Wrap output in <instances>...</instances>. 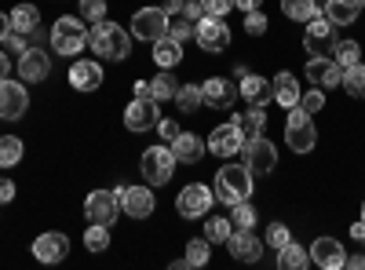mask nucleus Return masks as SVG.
Returning <instances> with one entry per match:
<instances>
[{
	"label": "nucleus",
	"instance_id": "nucleus-1",
	"mask_svg": "<svg viewBox=\"0 0 365 270\" xmlns=\"http://www.w3.org/2000/svg\"><path fill=\"white\" fill-rule=\"evenodd\" d=\"M88 48L96 51V58H110V63H125L132 55V37L125 33V26L117 22H96L88 29Z\"/></svg>",
	"mask_w": 365,
	"mask_h": 270
},
{
	"label": "nucleus",
	"instance_id": "nucleus-2",
	"mask_svg": "<svg viewBox=\"0 0 365 270\" xmlns=\"http://www.w3.org/2000/svg\"><path fill=\"white\" fill-rule=\"evenodd\" d=\"M252 172L245 168V165H223L220 172H216V201H223V204H237V201H249L252 197Z\"/></svg>",
	"mask_w": 365,
	"mask_h": 270
},
{
	"label": "nucleus",
	"instance_id": "nucleus-3",
	"mask_svg": "<svg viewBox=\"0 0 365 270\" xmlns=\"http://www.w3.org/2000/svg\"><path fill=\"white\" fill-rule=\"evenodd\" d=\"M285 142L292 154H311L318 146V128H314V117L303 110V106H292L289 117H285Z\"/></svg>",
	"mask_w": 365,
	"mask_h": 270
},
{
	"label": "nucleus",
	"instance_id": "nucleus-4",
	"mask_svg": "<svg viewBox=\"0 0 365 270\" xmlns=\"http://www.w3.org/2000/svg\"><path fill=\"white\" fill-rule=\"evenodd\" d=\"M48 41H51V51H58V55H70V58L81 55V51L88 48L84 19H73V15L66 19V15H63V19L51 26V37H48Z\"/></svg>",
	"mask_w": 365,
	"mask_h": 270
},
{
	"label": "nucleus",
	"instance_id": "nucleus-5",
	"mask_svg": "<svg viewBox=\"0 0 365 270\" xmlns=\"http://www.w3.org/2000/svg\"><path fill=\"white\" fill-rule=\"evenodd\" d=\"M175 154H172V146H150V150H143V161H139V168H143V179L150 187H165L168 179H172V172H175Z\"/></svg>",
	"mask_w": 365,
	"mask_h": 270
},
{
	"label": "nucleus",
	"instance_id": "nucleus-6",
	"mask_svg": "<svg viewBox=\"0 0 365 270\" xmlns=\"http://www.w3.org/2000/svg\"><path fill=\"white\" fill-rule=\"evenodd\" d=\"M241 165H245L252 175H270L274 165H278V150L267 135H256V139H245L241 146Z\"/></svg>",
	"mask_w": 365,
	"mask_h": 270
},
{
	"label": "nucleus",
	"instance_id": "nucleus-7",
	"mask_svg": "<svg viewBox=\"0 0 365 270\" xmlns=\"http://www.w3.org/2000/svg\"><path fill=\"white\" fill-rule=\"evenodd\" d=\"M132 37L146 41V44L168 37V11L165 8H139L132 15Z\"/></svg>",
	"mask_w": 365,
	"mask_h": 270
},
{
	"label": "nucleus",
	"instance_id": "nucleus-8",
	"mask_svg": "<svg viewBox=\"0 0 365 270\" xmlns=\"http://www.w3.org/2000/svg\"><path fill=\"white\" fill-rule=\"evenodd\" d=\"M230 26L220 19V15H201L194 22V41L205 48V51H227L230 48Z\"/></svg>",
	"mask_w": 365,
	"mask_h": 270
},
{
	"label": "nucleus",
	"instance_id": "nucleus-9",
	"mask_svg": "<svg viewBox=\"0 0 365 270\" xmlns=\"http://www.w3.org/2000/svg\"><path fill=\"white\" fill-rule=\"evenodd\" d=\"M212 201H216V194H212L205 183H187L182 194L175 197V212L182 219H201V216L212 212Z\"/></svg>",
	"mask_w": 365,
	"mask_h": 270
},
{
	"label": "nucleus",
	"instance_id": "nucleus-10",
	"mask_svg": "<svg viewBox=\"0 0 365 270\" xmlns=\"http://www.w3.org/2000/svg\"><path fill=\"white\" fill-rule=\"evenodd\" d=\"M307 26V33H303V48H307V55H332V48H336V26H332L325 15L311 19V22H303Z\"/></svg>",
	"mask_w": 365,
	"mask_h": 270
},
{
	"label": "nucleus",
	"instance_id": "nucleus-11",
	"mask_svg": "<svg viewBox=\"0 0 365 270\" xmlns=\"http://www.w3.org/2000/svg\"><path fill=\"white\" fill-rule=\"evenodd\" d=\"M113 194H117L120 208H125V216H132V219H146V216H154V208H158V197H154L150 187H128L125 183Z\"/></svg>",
	"mask_w": 365,
	"mask_h": 270
},
{
	"label": "nucleus",
	"instance_id": "nucleus-12",
	"mask_svg": "<svg viewBox=\"0 0 365 270\" xmlns=\"http://www.w3.org/2000/svg\"><path fill=\"white\" fill-rule=\"evenodd\" d=\"M303 77L311 81V88L332 92V88H340V81H344V66L332 55H314L311 63H307V70H303Z\"/></svg>",
	"mask_w": 365,
	"mask_h": 270
},
{
	"label": "nucleus",
	"instance_id": "nucleus-13",
	"mask_svg": "<svg viewBox=\"0 0 365 270\" xmlns=\"http://www.w3.org/2000/svg\"><path fill=\"white\" fill-rule=\"evenodd\" d=\"M158 121H161V103L154 95L132 99L125 106V128L128 132H150V128H158Z\"/></svg>",
	"mask_w": 365,
	"mask_h": 270
},
{
	"label": "nucleus",
	"instance_id": "nucleus-14",
	"mask_svg": "<svg viewBox=\"0 0 365 270\" xmlns=\"http://www.w3.org/2000/svg\"><path fill=\"white\" fill-rule=\"evenodd\" d=\"M84 216H88V223H103V227H110V223L120 216V201H117V194H113V190H91V194L84 197Z\"/></svg>",
	"mask_w": 365,
	"mask_h": 270
},
{
	"label": "nucleus",
	"instance_id": "nucleus-15",
	"mask_svg": "<svg viewBox=\"0 0 365 270\" xmlns=\"http://www.w3.org/2000/svg\"><path fill=\"white\" fill-rule=\"evenodd\" d=\"M29 110V95L22 81H0V121H19Z\"/></svg>",
	"mask_w": 365,
	"mask_h": 270
},
{
	"label": "nucleus",
	"instance_id": "nucleus-16",
	"mask_svg": "<svg viewBox=\"0 0 365 270\" xmlns=\"http://www.w3.org/2000/svg\"><path fill=\"white\" fill-rule=\"evenodd\" d=\"M205 146H208L216 157H234V154H241V146H245V135H241V128H237L234 121H227V125L212 128V135H208Z\"/></svg>",
	"mask_w": 365,
	"mask_h": 270
},
{
	"label": "nucleus",
	"instance_id": "nucleus-17",
	"mask_svg": "<svg viewBox=\"0 0 365 270\" xmlns=\"http://www.w3.org/2000/svg\"><path fill=\"white\" fill-rule=\"evenodd\" d=\"M48 73H51V58H48V51H41V48H26V51L19 55V77H22L26 84H41V81H48Z\"/></svg>",
	"mask_w": 365,
	"mask_h": 270
},
{
	"label": "nucleus",
	"instance_id": "nucleus-18",
	"mask_svg": "<svg viewBox=\"0 0 365 270\" xmlns=\"http://www.w3.org/2000/svg\"><path fill=\"white\" fill-rule=\"evenodd\" d=\"M227 252H230L237 263H259L263 242H259L252 230H237V227H234V234L227 237Z\"/></svg>",
	"mask_w": 365,
	"mask_h": 270
},
{
	"label": "nucleus",
	"instance_id": "nucleus-19",
	"mask_svg": "<svg viewBox=\"0 0 365 270\" xmlns=\"http://www.w3.org/2000/svg\"><path fill=\"white\" fill-rule=\"evenodd\" d=\"M34 256H37V263H63L70 256V237L58 234V230L41 234L34 242Z\"/></svg>",
	"mask_w": 365,
	"mask_h": 270
},
{
	"label": "nucleus",
	"instance_id": "nucleus-20",
	"mask_svg": "<svg viewBox=\"0 0 365 270\" xmlns=\"http://www.w3.org/2000/svg\"><path fill=\"white\" fill-rule=\"evenodd\" d=\"M201 92H205V106L212 110H230L234 99H237V84L227 81V77H208L201 84Z\"/></svg>",
	"mask_w": 365,
	"mask_h": 270
},
{
	"label": "nucleus",
	"instance_id": "nucleus-21",
	"mask_svg": "<svg viewBox=\"0 0 365 270\" xmlns=\"http://www.w3.org/2000/svg\"><path fill=\"white\" fill-rule=\"evenodd\" d=\"M311 263L322 266V270H340L347 263V252H344V245L336 242V237H318V242L311 245Z\"/></svg>",
	"mask_w": 365,
	"mask_h": 270
},
{
	"label": "nucleus",
	"instance_id": "nucleus-22",
	"mask_svg": "<svg viewBox=\"0 0 365 270\" xmlns=\"http://www.w3.org/2000/svg\"><path fill=\"white\" fill-rule=\"evenodd\" d=\"M70 84L77 88V92H99V84H103V66L96 63V58H91V63H88V58H81V63H73L70 66Z\"/></svg>",
	"mask_w": 365,
	"mask_h": 270
},
{
	"label": "nucleus",
	"instance_id": "nucleus-23",
	"mask_svg": "<svg viewBox=\"0 0 365 270\" xmlns=\"http://www.w3.org/2000/svg\"><path fill=\"white\" fill-rule=\"evenodd\" d=\"M237 95L249 99V106H267L270 103V81L259 73H241L237 77Z\"/></svg>",
	"mask_w": 365,
	"mask_h": 270
},
{
	"label": "nucleus",
	"instance_id": "nucleus-24",
	"mask_svg": "<svg viewBox=\"0 0 365 270\" xmlns=\"http://www.w3.org/2000/svg\"><path fill=\"white\" fill-rule=\"evenodd\" d=\"M361 11H365V0H325V8H322V15L332 26H351L358 22Z\"/></svg>",
	"mask_w": 365,
	"mask_h": 270
},
{
	"label": "nucleus",
	"instance_id": "nucleus-25",
	"mask_svg": "<svg viewBox=\"0 0 365 270\" xmlns=\"http://www.w3.org/2000/svg\"><path fill=\"white\" fill-rule=\"evenodd\" d=\"M299 81L292 77V73H278L274 77V84H270V99L278 103V106H285V110H292V106H299Z\"/></svg>",
	"mask_w": 365,
	"mask_h": 270
},
{
	"label": "nucleus",
	"instance_id": "nucleus-26",
	"mask_svg": "<svg viewBox=\"0 0 365 270\" xmlns=\"http://www.w3.org/2000/svg\"><path fill=\"white\" fill-rule=\"evenodd\" d=\"M172 154H175L179 165H197L201 154H205V142H201L197 135H190V132H179V135L172 139Z\"/></svg>",
	"mask_w": 365,
	"mask_h": 270
},
{
	"label": "nucleus",
	"instance_id": "nucleus-27",
	"mask_svg": "<svg viewBox=\"0 0 365 270\" xmlns=\"http://www.w3.org/2000/svg\"><path fill=\"white\" fill-rule=\"evenodd\" d=\"M11 29L15 33H41V11H37V4H19V8H11Z\"/></svg>",
	"mask_w": 365,
	"mask_h": 270
},
{
	"label": "nucleus",
	"instance_id": "nucleus-28",
	"mask_svg": "<svg viewBox=\"0 0 365 270\" xmlns=\"http://www.w3.org/2000/svg\"><path fill=\"white\" fill-rule=\"evenodd\" d=\"M150 48H154V63H158L161 70H175V66L182 63V44L172 41V37H161V41H154Z\"/></svg>",
	"mask_w": 365,
	"mask_h": 270
},
{
	"label": "nucleus",
	"instance_id": "nucleus-29",
	"mask_svg": "<svg viewBox=\"0 0 365 270\" xmlns=\"http://www.w3.org/2000/svg\"><path fill=\"white\" fill-rule=\"evenodd\" d=\"M234 125L241 128V135H245V139H256L267 128V113H263V106H249V110H241L234 117Z\"/></svg>",
	"mask_w": 365,
	"mask_h": 270
},
{
	"label": "nucleus",
	"instance_id": "nucleus-30",
	"mask_svg": "<svg viewBox=\"0 0 365 270\" xmlns=\"http://www.w3.org/2000/svg\"><path fill=\"white\" fill-rule=\"evenodd\" d=\"M282 11H285V19H292V22H311V19L322 15L318 0H282Z\"/></svg>",
	"mask_w": 365,
	"mask_h": 270
},
{
	"label": "nucleus",
	"instance_id": "nucleus-31",
	"mask_svg": "<svg viewBox=\"0 0 365 270\" xmlns=\"http://www.w3.org/2000/svg\"><path fill=\"white\" fill-rule=\"evenodd\" d=\"M311 263V252L303 249V245H296V242H289L285 249H278V266L282 270H303Z\"/></svg>",
	"mask_w": 365,
	"mask_h": 270
},
{
	"label": "nucleus",
	"instance_id": "nucleus-32",
	"mask_svg": "<svg viewBox=\"0 0 365 270\" xmlns=\"http://www.w3.org/2000/svg\"><path fill=\"white\" fill-rule=\"evenodd\" d=\"M340 88L351 95V99H365V63H354V66H347L344 70V81H340Z\"/></svg>",
	"mask_w": 365,
	"mask_h": 270
},
{
	"label": "nucleus",
	"instance_id": "nucleus-33",
	"mask_svg": "<svg viewBox=\"0 0 365 270\" xmlns=\"http://www.w3.org/2000/svg\"><path fill=\"white\" fill-rule=\"evenodd\" d=\"M175 106L182 113H197L205 106V92H201V84H182L179 92H175Z\"/></svg>",
	"mask_w": 365,
	"mask_h": 270
},
{
	"label": "nucleus",
	"instance_id": "nucleus-34",
	"mask_svg": "<svg viewBox=\"0 0 365 270\" xmlns=\"http://www.w3.org/2000/svg\"><path fill=\"white\" fill-rule=\"evenodd\" d=\"M26 154V146L19 135H0V168H15Z\"/></svg>",
	"mask_w": 365,
	"mask_h": 270
},
{
	"label": "nucleus",
	"instance_id": "nucleus-35",
	"mask_svg": "<svg viewBox=\"0 0 365 270\" xmlns=\"http://www.w3.org/2000/svg\"><path fill=\"white\" fill-rule=\"evenodd\" d=\"M175 92H179V84H175L172 70H161L154 81H150V95H154L158 103H165V99H175Z\"/></svg>",
	"mask_w": 365,
	"mask_h": 270
},
{
	"label": "nucleus",
	"instance_id": "nucleus-36",
	"mask_svg": "<svg viewBox=\"0 0 365 270\" xmlns=\"http://www.w3.org/2000/svg\"><path fill=\"white\" fill-rule=\"evenodd\" d=\"M234 234V223L227 219V216H212L208 223H205V237L212 245H227V237Z\"/></svg>",
	"mask_w": 365,
	"mask_h": 270
},
{
	"label": "nucleus",
	"instance_id": "nucleus-37",
	"mask_svg": "<svg viewBox=\"0 0 365 270\" xmlns=\"http://www.w3.org/2000/svg\"><path fill=\"white\" fill-rule=\"evenodd\" d=\"M208 245H212L208 237H190L182 263H187V266H205V263H208V256H212V249H208Z\"/></svg>",
	"mask_w": 365,
	"mask_h": 270
},
{
	"label": "nucleus",
	"instance_id": "nucleus-38",
	"mask_svg": "<svg viewBox=\"0 0 365 270\" xmlns=\"http://www.w3.org/2000/svg\"><path fill=\"white\" fill-rule=\"evenodd\" d=\"M256 219H259V212L249 204V201H237V204H230V223L237 227V230H252L256 227Z\"/></svg>",
	"mask_w": 365,
	"mask_h": 270
},
{
	"label": "nucleus",
	"instance_id": "nucleus-39",
	"mask_svg": "<svg viewBox=\"0 0 365 270\" xmlns=\"http://www.w3.org/2000/svg\"><path fill=\"white\" fill-rule=\"evenodd\" d=\"M332 58L347 70V66H354V63H361V44L358 41H336V48H332Z\"/></svg>",
	"mask_w": 365,
	"mask_h": 270
},
{
	"label": "nucleus",
	"instance_id": "nucleus-40",
	"mask_svg": "<svg viewBox=\"0 0 365 270\" xmlns=\"http://www.w3.org/2000/svg\"><path fill=\"white\" fill-rule=\"evenodd\" d=\"M84 245H88V252H106V249H110V227L91 223V227L84 230Z\"/></svg>",
	"mask_w": 365,
	"mask_h": 270
},
{
	"label": "nucleus",
	"instance_id": "nucleus-41",
	"mask_svg": "<svg viewBox=\"0 0 365 270\" xmlns=\"http://www.w3.org/2000/svg\"><path fill=\"white\" fill-rule=\"evenodd\" d=\"M81 19L84 22H103L106 19V0H81Z\"/></svg>",
	"mask_w": 365,
	"mask_h": 270
},
{
	"label": "nucleus",
	"instance_id": "nucleus-42",
	"mask_svg": "<svg viewBox=\"0 0 365 270\" xmlns=\"http://www.w3.org/2000/svg\"><path fill=\"white\" fill-rule=\"evenodd\" d=\"M168 37L179 41V44H182V41H190V37H194V22H190V19H182V15H179V19H168Z\"/></svg>",
	"mask_w": 365,
	"mask_h": 270
},
{
	"label": "nucleus",
	"instance_id": "nucleus-43",
	"mask_svg": "<svg viewBox=\"0 0 365 270\" xmlns=\"http://www.w3.org/2000/svg\"><path fill=\"white\" fill-rule=\"evenodd\" d=\"M289 242H292V234H289L285 223H270V227H267V245H270V249H285Z\"/></svg>",
	"mask_w": 365,
	"mask_h": 270
},
{
	"label": "nucleus",
	"instance_id": "nucleus-44",
	"mask_svg": "<svg viewBox=\"0 0 365 270\" xmlns=\"http://www.w3.org/2000/svg\"><path fill=\"white\" fill-rule=\"evenodd\" d=\"M299 106L314 117V113L325 106V92H322V88H311V92H303V95H299Z\"/></svg>",
	"mask_w": 365,
	"mask_h": 270
},
{
	"label": "nucleus",
	"instance_id": "nucleus-45",
	"mask_svg": "<svg viewBox=\"0 0 365 270\" xmlns=\"http://www.w3.org/2000/svg\"><path fill=\"white\" fill-rule=\"evenodd\" d=\"M245 33H252V37H263L267 33V15L263 11H249L245 15Z\"/></svg>",
	"mask_w": 365,
	"mask_h": 270
},
{
	"label": "nucleus",
	"instance_id": "nucleus-46",
	"mask_svg": "<svg viewBox=\"0 0 365 270\" xmlns=\"http://www.w3.org/2000/svg\"><path fill=\"white\" fill-rule=\"evenodd\" d=\"M201 8H205V15H230L234 11V0H201Z\"/></svg>",
	"mask_w": 365,
	"mask_h": 270
},
{
	"label": "nucleus",
	"instance_id": "nucleus-47",
	"mask_svg": "<svg viewBox=\"0 0 365 270\" xmlns=\"http://www.w3.org/2000/svg\"><path fill=\"white\" fill-rule=\"evenodd\" d=\"M158 135H161L165 142H172V139L179 135V125L172 121V117H161V121H158Z\"/></svg>",
	"mask_w": 365,
	"mask_h": 270
},
{
	"label": "nucleus",
	"instance_id": "nucleus-48",
	"mask_svg": "<svg viewBox=\"0 0 365 270\" xmlns=\"http://www.w3.org/2000/svg\"><path fill=\"white\" fill-rule=\"evenodd\" d=\"M4 44H8V51H19V55H22V51L29 48L26 33H15V29H11V33H8V41H4Z\"/></svg>",
	"mask_w": 365,
	"mask_h": 270
},
{
	"label": "nucleus",
	"instance_id": "nucleus-49",
	"mask_svg": "<svg viewBox=\"0 0 365 270\" xmlns=\"http://www.w3.org/2000/svg\"><path fill=\"white\" fill-rule=\"evenodd\" d=\"M205 15V8H201V0H187V4H182V19H190V22H197Z\"/></svg>",
	"mask_w": 365,
	"mask_h": 270
},
{
	"label": "nucleus",
	"instance_id": "nucleus-50",
	"mask_svg": "<svg viewBox=\"0 0 365 270\" xmlns=\"http://www.w3.org/2000/svg\"><path fill=\"white\" fill-rule=\"evenodd\" d=\"M15 201V183L11 179H0V204H11Z\"/></svg>",
	"mask_w": 365,
	"mask_h": 270
},
{
	"label": "nucleus",
	"instance_id": "nucleus-51",
	"mask_svg": "<svg viewBox=\"0 0 365 270\" xmlns=\"http://www.w3.org/2000/svg\"><path fill=\"white\" fill-rule=\"evenodd\" d=\"M259 4H263V0H234V8L245 11V15H249V11H259Z\"/></svg>",
	"mask_w": 365,
	"mask_h": 270
},
{
	"label": "nucleus",
	"instance_id": "nucleus-52",
	"mask_svg": "<svg viewBox=\"0 0 365 270\" xmlns=\"http://www.w3.org/2000/svg\"><path fill=\"white\" fill-rule=\"evenodd\" d=\"M8 33H11V15H4V11H0V44L8 41Z\"/></svg>",
	"mask_w": 365,
	"mask_h": 270
},
{
	"label": "nucleus",
	"instance_id": "nucleus-53",
	"mask_svg": "<svg viewBox=\"0 0 365 270\" xmlns=\"http://www.w3.org/2000/svg\"><path fill=\"white\" fill-rule=\"evenodd\" d=\"M11 77V58H8V51H0V81H8Z\"/></svg>",
	"mask_w": 365,
	"mask_h": 270
},
{
	"label": "nucleus",
	"instance_id": "nucleus-54",
	"mask_svg": "<svg viewBox=\"0 0 365 270\" xmlns=\"http://www.w3.org/2000/svg\"><path fill=\"white\" fill-rule=\"evenodd\" d=\"M344 266H351V270H365V252H354V256H347V263Z\"/></svg>",
	"mask_w": 365,
	"mask_h": 270
},
{
	"label": "nucleus",
	"instance_id": "nucleus-55",
	"mask_svg": "<svg viewBox=\"0 0 365 270\" xmlns=\"http://www.w3.org/2000/svg\"><path fill=\"white\" fill-rule=\"evenodd\" d=\"M351 237H354V242H365V216L358 223H351Z\"/></svg>",
	"mask_w": 365,
	"mask_h": 270
},
{
	"label": "nucleus",
	"instance_id": "nucleus-56",
	"mask_svg": "<svg viewBox=\"0 0 365 270\" xmlns=\"http://www.w3.org/2000/svg\"><path fill=\"white\" fill-rule=\"evenodd\" d=\"M132 92H135V99H146V95H150V84H146V81H135Z\"/></svg>",
	"mask_w": 365,
	"mask_h": 270
},
{
	"label": "nucleus",
	"instance_id": "nucleus-57",
	"mask_svg": "<svg viewBox=\"0 0 365 270\" xmlns=\"http://www.w3.org/2000/svg\"><path fill=\"white\" fill-rule=\"evenodd\" d=\"M182 4H187V0H165L161 8H165V11H179V15H182Z\"/></svg>",
	"mask_w": 365,
	"mask_h": 270
},
{
	"label": "nucleus",
	"instance_id": "nucleus-58",
	"mask_svg": "<svg viewBox=\"0 0 365 270\" xmlns=\"http://www.w3.org/2000/svg\"><path fill=\"white\" fill-rule=\"evenodd\" d=\"M361 216H365V201H361Z\"/></svg>",
	"mask_w": 365,
	"mask_h": 270
}]
</instances>
